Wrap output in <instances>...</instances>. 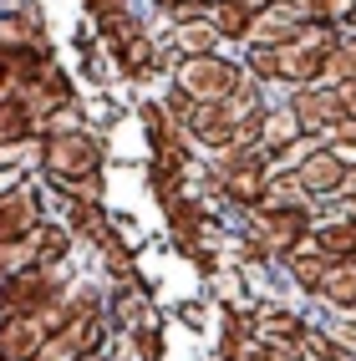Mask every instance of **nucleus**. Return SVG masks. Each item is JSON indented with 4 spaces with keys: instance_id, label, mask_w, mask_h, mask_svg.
Returning a JSON list of instances; mask_svg holds the SVG:
<instances>
[{
    "instance_id": "1",
    "label": "nucleus",
    "mask_w": 356,
    "mask_h": 361,
    "mask_svg": "<svg viewBox=\"0 0 356 361\" xmlns=\"http://www.w3.org/2000/svg\"><path fill=\"white\" fill-rule=\"evenodd\" d=\"M36 137H41V173L56 188H71L92 173H102V137L97 133L46 123V128H36Z\"/></svg>"
},
{
    "instance_id": "2",
    "label": "nucleus",
    "mask_w": 356,
    "mask_h": 361,
    "mask_svg": "<svg viewBox=\"0 0 356 361\" xmlns=\"http://www.w3.org/2000/svg\"><path fill=\"white\" fill-rule=\"evenodd\" d=\"M270 178H275V163L259 148H224V153L209 158V183L219 188L234 209H254L270 194Z\"/></svg>"
},
{
    "instance_id": "3",
    "label": "nucleus",
    "mask_w": 356,
    "mask_h": 361,
    "mask_svg": "<svg viewBox=\"0 0 356 361\" xmlns=\"http://www.w3.org/2000/svg\"><path fill=\"white\" fill-rule=\"evenodd\" d=\"M240 82H245V66L219 56V51H209V56H178L173 61V92H183L188 102H224Z\"/></svg>"
},
{
    "instance_id": "4",
    "label": "nucleus",
    "mask_w": 356,
    "mask_h": 361,
    "mask_svg": "<svg viewBox=\"0 0 356 361\" xmlns=\"http://www.w3.org/2000/svg\"><path fill=\"white\" fill-rule=\"evenodd\" d=\"M245 214H250V234H254L275 259L290 255L295 245H305V239H311V229H316V214H311V209L275 204V199H259V204L245 209Z\"/></svg>"
},
{
    "instance_id": "5",
    "label": "nucleus",
    "mask_w": 356,
    "mask_h": 361,
    "mask_svg": "<svg viewBox=\"0 0 356 361\" xmlns=\"http://www.w3.org/2000/svg\"><path fill=\"white\" fill-rule=\"evenodd\" d=\"M66 285L61 264H26L0 280V316H36L46 300H56V290Z\"/></svg>"
},
{
    "instance_id": "6",
    "label": "nucleus",
    "mask_w": 356,
    "mask_h": 361,
    "mask_svg": "<svg viewBox=\"0 0 356 361\" xmlns=\"http://www.w3.org/2000/svg\"><path fill=\"white\" fill-rule=\"evenodd\" d=\"M107 336H112L107 316H71L66 326H56L51 336H46L31 361H87V356H102Z\"/></svg>"
},
{
    "instance_id": "7",
    "label": "nucleus",
    "mask_w": 356,
    "mask_h": 361,
    "mask_svg": "<svg viewBox=\"0 0 356 361\" xmlns=\"http://www.w3.org/2000/svg\"><path fill=\"white\" fill-rule=\"evenodd\" d=\"M16 102L26 107V117H31L36 128H46V123H56V117H61L71 102H77V87H71V77L51 61L36 82H26V87L16 92Z\"/></svg>"
},
{
    "instance_id": "8",
    "label": "nucleus",
    "mask_w": 356,
    "mask_h": 361,
    "mask_svg": "<svg viewBox=\"0 0 356 361\" xmlns=\"http://www.w3.org/2000/svg\"><path fill=\"white\" fill-rule=\"evenodd\" d=\"M234 112L224 102H194L183 117V137H188V148H204V153H224L234 148Z\"/></svg>"
},
{
    "instance_id": "9",
    "label": "nucleus",
    "mask_w": 356,
    "mask_h": 361,
    "mask_svg": "<svg viewBox=\"0 0 356 361\" xmlns=\"http://www.w3.org/2000/svg\"><path fill=\"white\" fill-rule=\"evenodd\" d=\"M41 219H46L41 214V188L31 178L0 183V239H26Z\"/></svg>"
},
{
    "instance_id": "10",
    "label": "nucleus",
    "mask_w": 356,
    "mask_h": 361,
    "mask_svg": "<svg viewBox=\"0 0 356 361\" xmlns=\"http://www.w3.org/2000/svg\"><path fill=\"white\" fill-rule=\"evenodd\" d=\"M285 107L295 112V123H300V133H326L331 123H341V102H336V87L331 82H305V87H290V97H285Z\"/></svg>"
},
{
    "instance_id": "11",
    "label": "nucleus",
    "mask_w": 356,
    "mask_h": 361,
    "mask_svg": "<svg viewBox=\"0 0 356 361\" xmlns=\"http://www.w3.org/2000/svg\"><path fill=\"white\" fill-rule=\"evenodd\" d=\"M305 20H311V11H305L300 0H275V6L254 11L245 46H280V41H290V36L305 26Z\"/></svg>"
},
{
    "instance_id": "12",
    "label": "nucleus",
    "mask_w": 356,
    "mask_h": 361,
    "mask_svg": "<svg viewBox=\"0 0 356 361\" xmlns=\"http://www.w3.org/2000/svg\"><path fill=\"white\" fill-rule=\"evenodd\" d=\"M290 178H295L311 199H336V194H341V183H346V158H341L336 148H326V142H321V148L305 158Z\"/></svg>"
},
{
    "instance_id": "13",
    "label": "nucleus",
    "mask_w": 356,
    "mask_h": 361,
    "mask_svg": "<svg viewBox=\"0 0 356 361\" xmlns=\"http://www.w3.org/2000/svg\"><path fill=\"white\" fill-rule=\"evenodd\" d=\"M305 331H311L305 316H295V310H285V305H254L250 310V336L259 346H295Z\"/></svg>"
},
{
    "instance_id": "14",
    "label": "nucleus",
    "mask_w": 356,
    "mask_h": 361,
    "mask_svg": "<svg viewBox=\"0 0 356 361\" xmlns=\"http://www.w3.org/2000/svg\"><path fill=\"white\" fill-rule=\"evenodd\" d=\"M46 341L36 316H0V361H31Z\"/></svg>"
},
{
    "instance_id": "15",
    "label": "nucleus",
    "mask_w": 356,
    "mask_h": 361,
    "mask_svg": "<svg viewBox=\"0 0 356 361\" xmlns=\"http://www.w3.org/2000/svg\"><path fill=\"white\" fill-rule=\"evenodd\" d=\"M280 259H285V275H290L295 290H305V295L321 290V275H326V264H331L326 250H316L311 239H305V245H295L290 255H280Z\"/></svg>"
},
{
    "instance_id": "16",
    "label": "nucleus",
    "mask_w": 356,
    "mask_h": 361,
    "mask_svg": "<svg viewBox=\"0 0 356 361\" xmlns=\"http://www.w3.org/2000/svg\"><path fill=\"white\" fill-rule=\"evenodd\" d=\"M316 300H326L331 310H356V259H331L326 264Z\"/></svg>"
},
{
    "instance_id": "17",
    "label": "nucleus",
    "mask_w": 356,
    "mask_h": 361,
    "mask_svg": "<svg viewBox=\"0 0 356 361\" xmlns=\"http://www.w3.org/2000/svg\"><path fill=\"white\" fill-rule=\"evenodd\" d=\"M311 245H316V250H326L331 259H356V219H346V214L316 219V229H311Z\"/></svg>"
},
{
    "instance_id": "18",
    "label": "nucleus",
    "mask_w": 356,
    "mask_h": 361,
    "mask_svg": "<svg viewBox=\"0 0 356 361\" xmlns=\"http://www.w3.org/2000/svg\"><path fill=\"white\" fill-rule=\"evenodd\" d=\"M204 20L214 26V36H219V41H240V46H245V36H250V20H254V11L245 6V0H209Z\"/></svg>"
},
{
    "instance_id": "19",
    "label": "nucleus",
    "mask_w": 356,
    "mask_h": 361,
    "mask_svg": "<svg viewBox=\"0 0 356 361\" xmlns=\"http://www.w3.org/2000/svg\"><path fill=\"white\" fill-rule=\"evenodd\" d=\"M31 250H36V264H66L71 250H77V234L66 224H56V219H41L31 229Z\"/></svg>"
},
{
    "instance_id": "20",
    "label": "nucleus",
    "mask_w": 356,
    "mask_h": 361,
    "mask_svg": "<svg viewBox=\"0 0 356 361\" xmlns=\"http://www.w3.org/2000/svg\"><path fill=\"white\" fill-rule=\"evenodd\" d=\"M168 51L173 56H209V51H219V36H214V26L204 16L178 20V26H168Z\"/></svg>"
},
{
    "instance_id": "21",
    "label": "nucleus",
    "mask_w": 356,
    "mask_h": 361,
    "mask_svg": "<svg viewBox=\"0 0 356 361\" xmlns=\"http://www.w3.org/2000/svg\"><path fill=\"white\" fill-rule=\"evenodd\" d=\"M300 137V123H295V112L290 107H265V112H259V153H280L285 148V142H295Z\"/></svg>"
},
{
    "instance_id": "22",
    "label": "nucleus",
    "mask_w": 356,
    "mask_h": 361,
    "mask_svg": "<svg viewBox=\"0 0 356 361\" xmlns=\"http://www.w3.org/2000/svg\"><path fill=\"white\" fill-rule=\"evenodd\" d=\"M112 56H117V66H123L128 77H148L153 61H158V46H153L148 31H137V36H128V41H117Z\"/></svg>"
},
{
    "instance_id": "23",
    "label": "nucleus",
    "mask_w": 356,
    "mask_h": 361,
    "mask_svg": "<svg viewBox=\"0 0 356 361\" xmlns=\"http://www.w3.org/2000/svg\"><path fill=\"white\" fill-rule=\"evenodd\" d=\"M31 137H36V123L26 117V107L16 97H0V153L20 148V142H31Z\"/></svg>"
},
{
    "instance_id": "24",
    "label": "nucleus",
    "mask_w": 356,
    "mask_h": 361,
    "mask_svg": "<svg viewBox=\"0 0 356 361\" xmlns=\"http://www.w3.org/2000/svg\"><path fill=\"white\" fill-rule=\"evenodd\" d=\"M321 82H356V36L341 31L336 46H331V56H326V77Z\"/></svg>"
},
{
    "instance_id": "25",
    "label": "nucleus",
    "mask_w": 356,
    "mask_h": 361,
    "mask_svg": "<svg viewBox=\"0 0 356 361\" xmlns=\"http://www.w3.org/2000/svg\"><path fill=\"white\" fill-rule=\"evenodd\" d=\"M245 77L259 87H280V61H275V46H245Z\"/></svg>"
},
{
    "instance_id": "26",
    "label": "nucleus",
    "mask_w": 356,
    "mask_h": 361,
    "mask_svg": "<svg viewBox=\"0 0 356 361\" xmlns=\"http://www.w3.org/2000/svg\"><path fill=\"white\" fill-rule=\"evenodd\" d=\"M295 351H300V361H351L326 331H305L300 341H295Z\"/></svg>"
},
{
    "instance_id": "27",
    "label": "nucleus",
    "mask_w": 356,
    "mask_h": 361,
    "mask_svg": "<svg viewBox=\"0 0 356 361\" xmlns=\"http://www.w3.org/2000/svg\"><path fill=\"white\" fill-rule=\"evenodd\" d=\"M275 255L259 245V239L250 234V239H240V245H234V264H240V270H259V264H270Z\"/></svg>"
},
{
    "instance_id": "28",
    "label": "nucleus",
    "mask_w": 356,
    "mask_h": 361,
    "mask_svg": "<svg viewBox=\"0 0 356 361\" xmlns=\"http://www.w3.org/2000/svg\"><path fill=\"white\" fill-rule=\"evenodd\" d=\"M117 11H128V0H87V16H92V20H107V16H117Z\"/></svg>"
},
{
    "instance_id": "29",
    "label": "nucleus",
    "mask_w": 356,
    "mask_h": 361,
    "mask_svg": "<svg viewBox=\"0 0 356 361\" xmlns=\"http://www.w3.org/2000/svg\"><path fill=\"white\" fill-rule=\"evenodd\" d=\"M336 87V102H341V112L346 117H356V82H331Z\"/></svg>"
},
{
    "instance_id": "30",
    "label": "nucleus",
    "mask_w": 356,
    "mask_h": 361,
    "mask_svg": "<svg viewBox=\"0 0 356 361\" xmlns=\"http://www.w3.org/2000/svg\"><path fill=\"white\" fill-rule=\"evenodd\" d=\"M254 361H300V351L295 346H259Z\"/></svg>"
},
{
    "instance_id": "31",
    "label": "nucleus",
    "mask_w": 356,
    "mask_h": 361,
    "mask_svg": "<svg viewBox=\"0 0 356 361\" xmlns=\"http://www.w3.org/2000/svg\"><path fill=\"white\" fill-rule=\"evenodd\" d=\"M245 6H250V11H265V6H275V0H245Z\"/></svg>"
},
{
    "instance_id": "32",
    "label": "nucleus",
    "mask_w": 356,
    "mask_h": 361,
    "mask_svg": "<svg viewBox=\"0 0 356 361\" xmlns=\"http://www.w3.org/2000/svg\"><path fill=\"white\" fill-rule=\"evenodd\" d=\"M153 6H158V16H163V11H168V6H178V0H153Z\"/></svg>"
},
{
    "instance_id": "33",
    "label": "nucleus",
    "mask_w": 356,
    "mask_h": 361,
    "mask_svg": "<svg viewBox=\"0 0 356 361\" xmlns=\"http://www.w3.org/2000/svg\"><path fill=\"white\" fill-rule=\"evenodd\" d=\"M341 316H351V326H356V310H341Z\"/></svg>"
}]
</instances>
